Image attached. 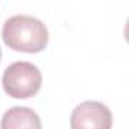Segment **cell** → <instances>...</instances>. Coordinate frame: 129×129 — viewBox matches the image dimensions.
<instances>
[{"label": "cell", "instance_id": "cell-1", "mask_svg": "<svg viewBox=\"0 0 129 129\" xmlns=\"http://www.w3.org/2000/svg\"><path fill=\"white\" fill-rule=\"evenodd\" d=\"M2 38L5 44L24 53H38L47 47L49 30L46 24L30 15H14L3 23Z\"/></svg>", "mask_w": 129, "mask_h": 129}, {"label": "cell", "instance_id": "cell-2", "mask_svg": "<svg viewBox=\"0 0 129 129\" xmlns=\"http://www.w3.org/2000/svg\"><path fill=\"white\" fill-rule=\"evenodd\" d=\"M43 84L41 72L32 62L18 61L14 62L3 72L2 85L5 93L12 99L34 97Z\"/></svg>", "mask_w": 129, "mask_h": 129}, {"label": "cell", "instance_id": "cell-3", "mask_svg": "<svg viewBox=\"0 0 129 129\" xmlns=\"http://www.w3.org/2000/svg\"><path fill=\"white\" fill-rule=\"evenodd\" d=\"M70 126L72 129H111L112 112L102 102L87 100L73 109Z\"/></svg>", "mask_w": 129, "mask_h": 129}, {"label": "cell", "instance_id": "cell-4", "mask_svg": "<svg viewBox=\"0 0 129 129\" xmlns=\"http://www.w3.org/2000/svg\"><path fill=\"white\" fill-rule=\"evenodd\" d=\"M0 129H43V124L34 109L27 106H12L3 114Z\"/></svg>", "mask_w": 129, "mask_h": 129}, {"label": "cell", "instance_id": "cell-5", "mask_svg": "<svg viewBox=\"0 0 129 129\" xmlns=\"http://www.w3.org/2000/svg\"><path fill=\"white\" fill-rule=\"evenodd\" d=\"M0 59H2V49H0Z\"/></svg>", "mask_w": 129, "mask_h": 129}]
</instances>
